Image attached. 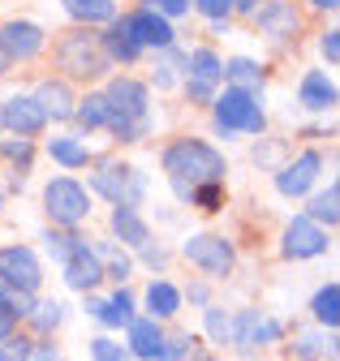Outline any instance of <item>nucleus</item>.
<instances>
[{
  "instance_id": "nucleus-24",
  "label": "nucleus",
  "mask_w": 340,
  "mask_h": 361,
  "mask_svg": "<svg viewBox=\"0 0 340 361\" xmlns=\"http://www.w3.org/2000/svg\"><path fill=\"white\" fill-rule=\"evenodd\" d=\"M147 310H151V319H173V314L181 310V288L168 284V280H151V288H147Z\"/></svg>"
},
{
  "instance_id": "nucleus-26",
  "label": "nucleus",
  "mask_w": 340,
  "mask_h": 361,
  "mask_svg": "<svg viewBox=\"0 0 340 361\" xmlns=\"http://www.w3.org/2000/svg\"><path fill=\"white\" fill-rule=\"evenodd\" d=\"M186 69H190L194 82H207V86H220V82H224V61L211 52V48L190 52V56H186Z\"/></svg>"
},
{
  "instance_id": "nucleus-50",
  "label": "nucleus",
  "mask_w": 340,
  "mask_h": 361,
  "mask_svg": "<svg viewBox=\"0 0 340 361\" xmlns=\"http://www.w3.org/2000/svg\"><path fill=\"white\" fill-rule=\"evenodd\" d=\"M0 129H5V121H0Z\"/></svg>"
},
{
  "instance_id": "nucleus-37",
  "label": "nucleus",
  "mask_w": 340,
  "mask_h": 361,
  "mask_svg": "<svg viewBox=\"0 0 340 361\" xmlns=\"http://www.w3.org/2000/svg\"><path fill=\"white\" fill-rule=\"evenodd\" d=\"M91 357H95V361H134L130 353H125L116 340H108V336H95V340H91Z\"/></svg>"
},
{
  "instance_id": "nucleus-18",
  "label": "nucleus",
  "mask_w": 340,
  "mask_h": 361,
  "mask_svg": "<svg viewBox=\"0 0 340 361\" xmlns=\"http://www.w3.org/2000/svg\"><path fill=\"white\" fill-rule=\"evenodd\" d=\"M35 104L44 108V116H48V121H69V116H73V108H78L69 82H52V78H48V82H39Z\"/></svg>"
},
{
  "instance_id": "nucleus-32",
  "label": "nucleus",
  "mask_w": 340,
  "mask_h": 361,
  "mask_svg": "<svg viewBox=\"0 0 340 361\" xmlns=\"http://www.w3.org/2000/svg\"><path fill=\"white\" fill-rule=\"evenodd\" d=\"M202 327H207V336H211V340L224 348V344H229V327H233V319H229L220 305H207V310H202Z\"/></svg>"
},
{
  "instance_id": "nucleus-36",
  "label": "nucleus",
  "mask_w": 340,
  "mask_h": 361,
  "mask_svg": "<svg viewBox=\"0 0 340 361\" xmlns=\"http://www.w3.org/2000/svg\"><path fill=\"white\" fill-rule=\"evenodd\" d=\"M95 254H108V267H104V276H112V280H130V271H134L130 254H121V250H112V245H99Z\"/></svg>"
},
{
  "instance_id": "nucleus-4",
  "label": "nucleus",
  "mask_w": 340,
  "mask_h": 361,
  "mask_svg": "<svg viewBox=\"0 0 340 361\" xmlns=\"http://www.w3.org/2000/svg\"><path fill=\"white\" fill-rule=\"evenodd\" d=\"M56 61H61V69H69L73 78H104L108 73V56H104V48H99V35H91V30H69L61 43H56Z\"/></svg>"
},
{
  "instance_id": "nucleus-47",
  "label": "nucleus",
  "mask_w": 340,
  "mask_h": 361,
  "mask_svg": "<svg viewBox=\"0 0 340 361\" xmlns=\"http://www.w3.org/2000/svg\"><path fill=\"white\" fill-rule=\"evenodd\" d=\"M310 5H315V9H327V13H336V5H340V0H310Z\"/></svg>"
},
{
  "instance_id": "nucleus-13",
  "label": "nucleus",
  "mask_w": 340,
  "mask_h": 361,
  "mask_svg": "<svg viewBox=\"0 0 340 361\" xmlns=\"http://www.w3.org/2000/svg\"><path fill=\"white\" fill-rule=\"evenodd\" d=\"M319 172H323V155L319 151H302L293 164H284L276 172V190L284 198H302V194H310V185L319 180Z\"/></svg>"
},
{
  "instance_id": "nucleus-17",
  "label": "nucleus",
  "mask_w": 340,
  "mask_h": 361,
  "mask_svg": "<svg viewBox=\"0 0 340 361\" xmlns=\"http://www.w3.org/2000/svg\"><path fill=\"white\" fill-rule=\"evenodd\" d=\"M254 26H259L263 35H272V39H289V35H297V9L289 5V0H263V9L250 18Z\"/></svg>"
},
{
  "instance_id": "nucleus-44",
  "label": "nucleus",
  "mask_w": 340,
  "mask_h": 361,
  "mask_svg": "<svg viewBox=\"0 0 340 361\" xmlns=\"http://www.w3.org/2000/svg\"><path fill=\"white\" fill-rule=\"evenodd\" d=\"M9 336H18V319H13L5 305H0V340H9Z\"/></svg>"
},
{
  "instance_id": "nucleus-39",
  "label": "nucleus",
  "mask_w": 340,
  "mask_h": 361,
  "mask_svg": "<svg viewBox=\"0 0 340 361\" xmlns=\"http://www.w3.org/2000/svg\"><path fill=\"white\" fill-rule=\"evenodd\" d=\"M190 5L194 0H147V9H155L164 18H181V13H190Z\"/></svg>"
},
{
  "instance_id": "nucleus-28",
  "label": "nucleus",
  "mask_w": 340,
  "mask_h": 361,
  "mask_svg": "<svg viewBox=\"0 0 340 361\" xmlns=\"http://www.w3.org/2000/svg\"><path fill=\"white\" fill-rule=\"evenodd\" d=\"M306 219H315L319 228H323V224H327V228H336V219H340V185H336V180H332L323 194H315V198H310Z\"/></svg>"
},
{
  "instance_id": "nucleus-29",
  "label": "nucleus",
  "mask_w": 340,
  "mask_h": 361,
  "mask_svg": "<svg viewBox=\"0 0 340 361\" xmlns=\"http://www.w3.org/2000/svg\"><path fill=\"white\" fill-rule=\"evenodd\" d=\"M224 82L241 86V90H254V86H263V69L254 65V61H245V56H237V61L224 65Z\"/></svg>"
},
{
  "instance_id": "nucleus-40",
  "label": "nucleus",
  "mask_w": 340,
  "mask_h": 361,
  "mask_svg": "<svg viewBox=\"0 0 340 361\" xmlns=\"http://www.w3.org/2000/svg\"><path fill=\"white\" fill-rule=\"evenodd\" d=\"M194 9H198L202 18H211V22H220V18H229V13H233L229 0H194Z\"/></svg>"
},
{
  "instance_id": "nucleus-31",
  "label": "nucleus",
  "mask_w": 340,
  "mask_h": 361,
  "mask_svg": "<svg viewBox=\"0 0 340 361\" xmlns=\"http://www.w3.org/2000/svg\"><path fill=\"white\" fill-rule=\"evenodd\" d=\"M26 319H30L39 331H56L61 319H65V305H61V301H35V310L26 314Z\"/></svg>"
},
{
  "instance_id": "nucleus-41",
  "label": "nucleus",
  "mask_w": 340,
  "mask_h": 361,
  "mask_svg": "<svg viewBox=\"0 0 340 361\" xmlns=\"http://www.w3.org/2000/svg\"><path fill=\"white\" fill-rule=\"evenodd\" d=\"M0 151H5L9 159H18L22 168H30V155H35V151H30V138H18V142H5V147H0Z\"/></svg>"
},
{
  "instance_id": "nucleus-34",
  "label": "nucleus",
  "mask_w": 340,
  "mask_h": 361,
  "mask_svg": "<svg viewBox=\"0 0 340 361\" xmlns=\"http://www.w3.org/2000/svg\"><path fill=\"white\" fill-rule=\"evenodd\" d=\"M293 357H302V361H323V357H332V344H323V336H297V344H293Z\"/></svg>"
},
{
  "instance_id": "nucleus-6",
  "label": "nucleus",
  "mask_w": 340,
  "mask_h": 361,
  "mask_svg": "<svg viewBox=\"0 0 340 361\" xmlns=\"http://www.w3.org/2000/svg\"><path fill=\"white\" fill-rule=\"evenodd\" d=\"M181 254H186L198 271L216 276V280H224L229 271H233V262H237L233 241H229V237H220V233H194V237L181 245Z\"/></svg>"
},
{
  "instance_id": "nucleus-42",
  "label": "nucleus",
  "mask_w": 340,
  "mask_h": 361,
  "mask_svg": "<svg viewBox=\"0 0 340 361\" xmlns=\"http://www.w3.org/2000/svg\"><path fill=\"white\" fill-rule=\"evenodd\" d=\"M186 95H190L194 104H211V99H216V86H207V82H194V78H186Z\"/></svg>"
},
{
  "instance_id": "nucleus-35",
  "label": "nucleus",
  "mask_w": 340,
  "mask_h": 361,
  "mask_svg": "<svg viewBox=\"0 0 340 361\" xmlns=\"http://www.w3.org/2000/svg\"><path fill=\"white\" fill-rule=\"evenodd\" d=\"M44 245H48V254H52L56 262H65V258L82 245V237H73V233H52V228H48V233H44Z\"/></svg>"
},
{
  "instance_id": "nucleus-7",
  "label": "nucleus",
  "mask_w": 340,
  "mask_h": 361,
  "mask_svg": "<svg viewBox=\"0 0 340 361\" xmlns=\"http://www.w3.org/2000/svg\"><path fill=\"white\" fill-rule=\"evenodd\" d=\"M104 99H108V116H121V121H130L147 133V108H151V90L134 78H112L108 90H104Z\"/></svg>"
},
{
  "instance_id": "nucleus-10",
  "label": "nucleus",
  "mask_w": 340,
  "mask_h": 361,
  "mask_svg": "<svg viewBox=\"0 0 340 361\" xmlns=\"http://www.w3.org/2000/svg\"><path fill=\"white\" fill-rule=\"evenodd\" d=\"M229 340H233L241 353H254V348L280 340V323L267 319V314H259V310H241L237 319H233V327H229Z\"/></svg>"
},
{
  "instance_id": "nucleus-2",
  "label": "nucleus",
  "mask_w": 340,
  "mask_h": 361,
  "mask_svg": "<svg viewBox=\"0 0 340 361\" xmlns=\"http://www.w3.org/2000/svg\"><path fill=\"white\" fill-rule=\"evenodd\" d=\"M211 116H216V129L224 138H237V133H263L267 112L263 104L241 86H224V95L211 99Z\"/></svg>"
},
{
  "instance_id": "nucleus-1",
  "label": "nucleus",
  "mask_w": 340,
  "mask_h": 361,
  "mask_svg": "<svg viewBox=\"0 0 340 361\" xmlns=\"http://www.w3.org/2000/svg\"><path fill=\"white\" fill-rule=\"evenodd\" d=\"M159 168L168 172V180H181V185H207V180H224L229 164L224 155L202 142V138H177L168 142L159 155Z\"/></svg>"
},
{
  "instance_id": "nucleus-19",
  "label": "nucleus",
  "mask_w": 340,
  "mask_h": 361,
  "mask_svg": "<svg viewBox=\"0 0 340 361\" xmlns=\"http://www.w3.org/2000/svg\"><path fill=\"white\" fill-rule=\"evenodd\" d=\"M297 99H302V108H310V112H332L336 108V82L323 69H310L302 78V86H297Z\"/></svg>"
},
{
  "instance_id": "nucleus-46",
  "label": "nucleus",
  "mask_w": 340,
  "mask_h": 361,
  "mask_svg": "<svg viewBox=\"0 0 340 361\" xmlns=\"http://www.w3.org/2000/svg\"><path fill=\"white\" fill-rule=\"evenodd\" d=\"M233 5H237V9H241L245 18H254V13H259V9H263V0H233Z\"/></svg>"
},
{
  "instance_id": "nucleus-12",
  "label": "nucleus",
  "mask_w": 340,
  "mask_h": 361,
  "mask_svg": "<svg viewBox=\"0 0 340 361\" xmlns=\"http://www.w3.org/2000/svg\"><path fill=\"white\" fill-rule=\"evenodd\" d=\"M61 280L73 288V293H91V288H99L108 276H104V262H99V254L82 241L65 262H61Z\"/></svg>"
},
{
  "instance_id": "nucleus-20",
  "label": "nucleus",
  "mask_w": 340,
  "mask_h": 361,
  "mask_svg": "<svg viewBox=\"0 0 340 361\" xmlns=\"http://www.w3.org/2000/svg\"><path fill=\"white\" fill-rule=\"evenodd\" d=\"M87 314L91 319H99L104 327H130V319H134V297L125 293V288H116L108 301H87Z\"/></svg>"
},
{
  "instance_id": "nucleus-38",
  "label": "nucleus",
  "mask_w": 340,
  "mask_h": 361,
  "mask_svg": "<svg viewBox=\"0 0 340 361\" xmlns=\"http://www.w3.org/2000/svg\"><path fill=\"white\" fill-rule=\"evenodd\" d=\"M30 340H18V336H9V340H0V361H30Z\"/></svg>"
},
{
  "instance_id": "nucleus-45",
  "label": "nucleus",
  "mask_w": 340,
  "mask_h": 361,
  "mask_svg": "<svg viewBox=\"0 0 340 361\" xmlns=\"http://www.w3.org/2000/svg\"><path fill=\"white\" fill-rule=\"evenodd\" d=\"M30 361H65V357H61L52 344H35V348H30Z\"/></svg>"
},
{
  "instance_id": "nucleus-49",
  "label": "nucleus",
  "mask_w": 340,
  "mask_h": 361,
  "mask_svg": "<svg viewBox=\"0 0 340 361\" xmlns=\"http://www.w3.org/2000/svg\"><path fill=\"white\" fill-rule=\"evenodd\" d=\"M0 207H5V194H0Z\"/></svg>"
},
{
  "instance_id": "nucleus-9",
  "label": "nucleus",
  "mask_w": 340,
  "mask_h": 361,
  "mask_svg": "<svg viewBox=\"0 0 340 361\" xmlns=\"http://www.w3.org/2000/svg\"><path fill=\"white\" fill-rule=\"evenodd\" d=\"M327 233L319 228L315 219H306V215H297V219H289V228H284V241H280V250H284V258H293V262H302V258H319V254H327Z\"/></svg>"
},
{
  "instance_id": "nucleus-43",
  "label": "nucleus",
  "mask_w": 340,
  "mask_h": 361,
  "mask_svg": "<svg viewBox=\"0 0 340 361\" xmlns=\"http://www.w3.org/2000/svg\"><path fill=\"white\" fill-rule=\"evenodd\" d=\"M319 52L327 56V65H336V61H340V30H327V35L319 39Z\"/></svg>"
},
{
  "instance_id": "nucleus-16",
  "label": "nucleus",
  "mask_w": 340,
  "mask_h": 361,
  "mask_svg": "<svg viewBox=\"0 0 340 361\" xmlns=\"http://www.w3.org/2000/svg\"><path fill=\"white\" fill-rule=\"evenodd\" d=\"M130 344H125V353H130L134 361H159L164 357V331H159V319H130Z\"/></svg>"
},
{
  "instance_id": "nucleus-5",
  "label": "nucleus",
  "mask_w": 340,
  "mask_h": 361,
  "mask_svg": "<svg viewBox=\"0 0 340 361\" xmlns=\"http://www.w3.org/2000/svg\"><path fill=\"white\" fill-rule=\"evenodd\" d=\"M91 190L104 194L112 207H138V198L147 194V176L125 164H99L91 172Z\"/></svg>"
},
{
  "instance_id": "nucleus-15",
  "label": "nucleus",
  "mask_w": 340,
  "mask_h": 361,
  "mask_svg": "<svg viewBox=\"0 0 340 361\" xmlns=\"http://www.w3.org/2000/svg\"><path fill=\"white\" fill-rule=\"evenodd\" d=\"M0 121H5V129H13L18 138H30V133L48 129V116H44V108L35 104V95H13V99H5V104H0Z\"/></svg>"
},
{
  "instance_id": "nucleus-22",
  "label": "nucleus",
  "mask_w": 340,
  "mask_h": 361,
  "mask_svg": "<svg viewBox=\"0 0 340 361\" xmlns=\"http://www.w3.org/2000/svg\"><path fill=\"white\" fill-rule=\"evenodd\" d=\"M48 155H52L61 168H87V164H91V147H87V138H78V133L48 138Z\"/></svg>"
},
{
  "instance_id": "nucleus-8",
  "label": "nucleus",
  "mask_w": 340,
  "mask_h": 361,
  "mask_svg": "<svg viewBox=\"0 0 340 361\" xmlns=\"http://www.w3.org/2000/svg\"><path fill=\"white\" fill-rule=\"evenodd\" d=\"M0 280L9 288H22V293H39L44 284V267H39L35 250L30 245H5L0 250Z\"/></svg>"
},
{
  "instance_id": "nucleus-27",
  "label": "nucleus",
  "mask_w": 340,
  "mask_h": 361,
  "mask_svg": "<svg viewBox=\"0 0 340 361\" xmlns=\"http://www.w3.org/2000/svg\"><path fill=\"white\" fill-rule=\"evenodd\" d=\"M65 13H69L73 22H87V26L112 22V18H116V0H65Z\"/></svg>"
},
{
  "instance_id": "nucleus-25",
  "label": "nucleus",
  "mask_w": 340,
  "mask_h": 361,
  "mask_svg": "<svg viewBox=\"0 0 340 361\" xmlns=\"http://www.w3.org/2000/svg\"><path fill=\"white\" fill-rule=\"evenodd\" d=\"M310 314H315V323H319V327L336 331V323H340V284H336V280H327V284L315 293Z\"/></svg>"
},
{
  "instance_id": "nucleus-3",
  "label": "nucleus",
  "mask_w": 340,
  "mask_h": 361,
  "mask_svg": "<svg viewBox=\"0 0 340 361\" xmlns=\"http://www.w3.org/2000/svg\"><path fill=\"white\" fill-rule=\"evenodd\" d=\"M44 211L56 228H78L91 215V190L73 176H56L44 185Z\"/></svg>"
},
{
  "instance_id": "nucleus-33",
  "label": "nucleus",
  "mask_w": 340,
  "mask_h": 361,
  "mask_svg": "<svg viewBox=\"0 0 340 361\" xmlns=\"http://www.w3.org/2000/svg\"><path fill=\"white\" fill-rule=\"evenodd\" d=\"M190 202H198V211H220V207H224V180L194 185V190H190Z\"/></svg>"
},
{
  "instance_id": "nucleus-30",
  "label": "nucleus",
  "mask_w": 340,
  "mask_h": 361,
  "mask_svg": "<svg viewBox=\"0 0 340 361\" xmlns=\"http://www.w3.org/2000/svg\"><path fill=\"white\" fill-rule=\"evenodd\" d=\"M73 116L82 121V129H104V125H108V99H104V90H99V95L78 99Z\"/></svg>"
},
{
  "instance_id": "nucleus-48",
  "label": "nucleus",
  "mask_w": 340,
  "mask_h": 361,
  "mask_svg": "<svg viewBox=\"0 0 340 361\" xmlns=\"http://www.w3.org/2000/svg\"><path fill=\"white\" fill-rule=\"evenodd\" d=\"M9 65H13V61H9V56H5V48H0V73H5V69H9Z\"/></svg>"
},
{
  "instance_id": "nucleus-23",
  "label": "nucleus",
  "mask_w": 340,
  "mask_h": 361,
  "mask_svg": "<svg viewBox=\"0 0 340 361\" xmlns=\"http://www.w3.org/2000/svg\"><path fill=\"white\" fill-rule=\"evenodd\" d=\"M99 48H104V56L108 61H121V65H134L138 56H142V48L125 35V26L112 18V26H108V35H99Z\"/></svg>"
},
{
  "instance_id": "nucleus-11",
  "label": "nucleus",
  "mask_w": 340,
  "mask_h": 361,
  "mask_svg": "<svg viewBox=\"0 0 340 361\" xmlns=\"http://www.w3.org/2000/svg\"><path fill=\"white\" fill-rule=\"evenodd\" d=\"M121 26H125V35H130L138 48L147 52V48H168V43L177 39V30L168 26V18L164 13H155V9H138V13H130V18H116Z\"/></svg>"
},
{
  "instance_id": "nucleus-21",
  "label": "nucleus",
  "mask_w": 340,
  "mask_h": 361,
  "mask_svg": "<svg viewBox=\"0 0 340 361\" xmlns=\"http://www.w3.org/2000/svg\"><path fill=\"white\" fill-rule=\"evenodd\" d=\"M112 233L130 250H142L151 241V228H147V219L138 215V207H112Z\"/></svg>"
},
{
  "instance_id": "nucleus-14",
  "label": "nucleus",
  "mask_w": 340,
  "mask_h": 361,
  "mask_svg": "<svg viewBox=\"0 0 340 361\" xmlns=\"http://www.w3.org/2000/svg\"><path fill=\"white\" fill-rule=\"evenodd\" d=\"M44 43H48V35L39 30L35 22H5V26H0V48H5L9 61L39 56V52H44Z\"/></svg>"
},
{
  "instance_id": "nucleus-51",
  "label": "nucleus",
  "mask_w": 340,
  "mask_h": 361,
  "mask_svg": "<svg viewBox=\"0 0 340 361\" xmlns=\"http://www.w3.org/2000/svg\"><path fill=\"white\" fill-rule=\"evenodd\" d=\"M229 5H233V0H229Z\"/></svg>"
}]
</instances>
